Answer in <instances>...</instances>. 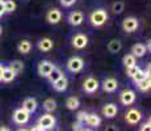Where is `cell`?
I'll use <instances>...</instances> for the list:
<instances>
[{
    "label": "cell",
    "instance_id": "obj_11",
    "mask_svg": "<svg viewBox=\"0 0 151 131\" xmlns=\"http://www.w3.org/2000/svg\"><path fill=\"white\" fill-rule=\"evenodd\" d=\"M84 21V14L83 12H80V11H74V12L70 13L68 16V22L71 24L72 26H79L82 25Z\"/></svg>",
    "mask_w": 151,
    "mask_h": 131
},
{
    "label": "cell",
    "instance_id": "obj_3",
    "mask_svg": "<svg viewBox=\"0 0 151 131\" xmlns=\"http://www.w3.org/2000/svg\"><path fill=\"white\" fill-rule=\"evenodd\" d=\"M84 67V60L80 57H72L67 62V68L71 72H80Z\"/></svg>",
    "mask_w": 151,
    "mask_h": 131
},
{
    "label": "cell",
    "instance_id": "obj_15",
    "mask_svg": "<svg viewBox=\"0 0 151 131\" xmlns=\"http://www.w3.org/2000/svg\"><path fill=\"white\" fill-rule=\"evenodd\" d=\"M22 107H24L25 110H27L28 113H34L37 110V100L33 97H28L24 100V102H22Z\"/></svg>",
    "mask_w": 151,
    "mask_h": 131
},
{
    "label": "cell",
    "instance_id": "obj_33",
    "mask_svg": "<svg viewBox=\"0 0 151 131\" xmlns=\"http://www.w3.org/2000/svg\"><path fill=\"white\" fill-rule=\"evenodd\" d=\"M87 114H88V113H86V112H80L79 114H78V121L79 122H86V118H87Z\"/></svg>",
    "mask_w": 151,
    "mask_h": 131
},
{
    "label": "cell",
    "instance_id": "obj_24",
    "mask_svg": "<svg viewBox=\"0 0 151 131\" xmlns=\"http://www.w3.org/2000/svg\"><path fill=\"white\" fill-rule=\"evenodd\" d=\"M43 109L46 110L47 113H51L57 109V102H55L54 98H46L43 101Z\"/></svg>",
    "mask_w": 151,
    "mask_h": 131
},
{
    "label": "cell",
    "instance_id": "obj_6",
    "mask_svg": "<svg viewBox=\"0 0 151 131\" xmlns=\"http://www.w3.org/2000/svg\"><path fill=\"white\" fill-rule=\"evenodd\" d=\"M122 29L126 33H134L138 29V20L135 17H126L122 21Z\"/></svg>",
    "mask_w": 151,
    "mask_h": 131
},
{
    "label": "cell",
    "instance_id": "obj_16",
    "mask_svg": "<svg viewBox=\"0 0 151 131\" xmlns=\"http://www.w3.org/2000/svg\"><path fill=\"white\" fill-rule=\"evenodd\" d=\"M16 76H17V74L11 68V67H4V68H3V74H1V80L3 81L9 83V81L14 80Z\"/></svg>",
    "mask_w": 151,
    "mask_h": 131
},
{
    "label": "cell",
    "instance_id": "obj_32",
    "mask_svg": "<svg viewBox=\"0 0 151 131\" xmlns=\"http://www.w3.org/2000/svg\"><path fill=\"white\" fill-rule=\"evenodd\" d=\"M139 69V67L137 64H134V66H130V67H126V75L129 77H133L135 74H137V71Z\"/></svg>",
    "mask_w": 151,
    "mask_h": 131
},
{
    "label": "cell",
    "instance_id": "obj_19",
    "mask_svg": "<svg viewBox=\"0 0 151 131\" xmlns=\"http://www.w3.org/2000/svg\"><path fill=\"white\" fill-rule=\"evenodd\" d=\"M84 123H87L88 126L91 127H99L101 123V118L99 117L97 114H95V113H92V114H87V118H86V122Z\"/></svg>",
    "mask_w": 151,
    "mask_h": 131
},
{
    "label": "cell",
    "instance_id": "obj_18",
    "mask_svg": "<svg viewBox=\"0 0 151 131\" xmlns=\"http://www.w3.org/2000/svg\"><path fill=\"white\" fill-rule=\"evenodd\" d=\"M147 52L146 45H142V43H135L134 46L132 47V54L134 55L135 58H142L145 57Z\"/></svg>",
    "mask_w": 151,
    "mask_h": 131
},
{
    "label": "cell",
    "instance_id": "obj_37",
    "mask_svg": "<svg viewBox=\"0 0 151 131\" xmlns=\"http://www.w3.org/2000/svg\"><path fill=\"white\" fill-rule=\"evenodd\" d=\"M5 11H4V4H3V0H0V17L4 16Z\"/></svg>",
    "mask_w": 151,
    "mask_h": 131
},
{
    "label": "cell",
    "instance_id": "obj_30",
    "mask_svg": "<svg viewBox=\"0 0 151 131\" xmlns=\"http://www.w3.org/2000/svg\"><path fill=\"white\" fill-rule=\"evenodd\" d=\"M9 67L13 69L14 72H16V74H20V72L24 69V63H22L21 60H17V59H16V60H13V62L11 63Z\"/></svg>",
    "mask_w": 151,
    "mask_h": 131
},
{
    "label": "cell",
    "instance_id": "obj_10",
    "mask_svg": "<svg viewBox=\"0 0 151 131\" xmlns=\"http://www.w3.org/2000/svg\"><path fill=\"white\" fill-rule=\"evenodd\" d=\"M120 101L124 105H126V106L127 105H132L135 101L134 91H132V89H125V91H122L121 92V94H120Z\"/></svg>",
    "mask_w": 151,
    "mask_h": 131
},
{
    "label": "cell",
    "instance_id": "obj_38",
    "mask_svg": "<svg viewBox=\"0 0 151 131\" xmlns=\"http://www.w3.org/2000/svg\"><path fill=\"white\" fill-rule=\"evenodd\" d=\"M3 68H4V67H3L1 64H0V81H1V74H3Z\"/></svg>",
    "mask_w": 151,
    "mask_h": 131
},
{
    "label": "cell",
    "instance_id": "obj_12",
    "mask_svg": "<svg viewBox=\"0 0 151 131\" xmlns=\"http://www.w3.org/2000/svg\"><path fill=\"white\" fill-rule=\"evenodd\" d=\"M46 20H47L50 24H58V22L62 20V12H60L59 9H57V8H53V9H50L46 14Z\"/></svg>",
    "mask_w": 151,
    "mask_h": 131
},
{
    "label": "cell",
    "instance_id": "obj_40",
    "mask_svg": "<svg viewBox=\"0 0 151 131\" xmlns=\"http://www.w3.org/2000/svg\"><path fill=\"white\" fill-rule=\"evenodd\" d=\"M1 31H3V30H1V26H0V36H1Z\"/></svg>",
    "mask_w": 151,
    "mask_h": 131
},
{
    "label": "cell",
    "instance_id": "obj_22",
    "mask_svg": "<svg viewBox=\"0 0 151 131\" xmlns=\"http://www.w3.org/2000/svg\"><path fill=\"white\" fill-rule=\"evenodd\" d=\"M121 49H122V42H121L120 39H112L108 43V50L112 52V54H117Z\"/></svg>",
    "mask_w": 151,
    "mask_h": 131
},
{
    "label": "cell",
    "instance_id": "obj_29",
    "mask_svg": "<svg viewBox=\"0 0 151 131\" xmlns=\"http://www.w3.org/2000/svg\"><path fill=\"white\" fill-rule=\"evenodd\" d=\"M3 4H4L5 13H12L16 9V3L13 0H5V1H3Z\"/></svg>",
    "mask_w": 151,
    "mask_h": 131
},
{
    "label": "cell",
    "instance_id": "obj_9",
    "mask_svg": "<svg viewBox=\"0 0 151 131\" xmlns=\"http://www.w3.org/2000/svg\"><path fill=\"white\" fill-rule=\"evenodd\" d=\"M99 81L95 77H87L83 83V89L86 91L87 93H95L99 89Z\"/></svg>",
    "mask_w": 151,
    "mask_h": 131
},
{
    "label": "cell",
    "instance_id": "obj_5",
    "mask_svg": "<svg viewBox=\"0 0 151 131\" xmlns=\"http://www.w3.org/2000/svg\"><path fill=\"white\" fill-rule=\"evenodd\" d=\"M54 68H55L54 63H51L50 60H42L38 64V74H40V76H42V77H47Z\"/></svg>",
    "mask_w": 151,
    "mask_h": 131
},
{
    "label": "cell",
    "instance_id": "obj_1",
    "mask_svg": "<svg viewBox=\"0 0 151 131\" xmlns=\"http://www.w3.org/2000/svg\"><path fill=\"white\" fill-rule=\"evenodd\" d=\"M89 21H91V24L93 25L95 28H100V26H103L106 21H108V13H106V11L103 9V8L96 9L91 13Z\"/></svg>",
    "mask_w": 151,
    "mask_h": 131
},
{
    "label": "cell",
    "instance_id": "obj_28",
    "mask_svg": "<svg viewBox=\"0 0 151 131\" xmlns=\"http://www.w3.org/2000/svg\"><path fill=\"white\" fill-rule=\"evenodd\" d=\"M124 9H125V3H124V1H114V3L112 4V11H113V13L120 14V13L124 12Z\"/></svg>",
    "mask_w": 151,
    "mask_h": 131
},
{
    "label": "cell",
    "instance_id": "obj_34",
    "mask_svg": "<svg viewBox=\"0 0 151 131\" xmlns=\"http://www.w3.org/2000/svg\"><path fill=\"white\" fill-rule=\"evenodd\" d=\"M75 1H76V0H60V4H62L63 7H71Z\"/></svg>",
    "mask_w": 151,
    "mask_h": 131
},
{
    "label": "cell",
    "instance_id": "obj_2",
    "mask_svg": "<svg viewBox=\"0 0 151 131\" xmlns=\"http://www.w3.org/2000/svg\"><path fill=\"white\" fill-rule=\"evenodd\" d=\"M29 118H30V113H28L24 107H20V109L14 110V113H13V121L16 122L17 125L28 123Z\"/></svg>",
    "mask_w": 151,
    "mask_h": 131
},
{
    "label": "cell",
    "instance_id": "obj_14",
    "mask_svg": "<svg viewBox=\"0 0 151 131\" xmlns=\"http://www.w3.org/2000/svg\"><path fill=\"white\" fill-rule=\"evenodd\" d=\"M51 84H53V87H54L55 91H58V92H63V91H66V89H67L68 80L62 75V76H60L59 79H57V80L53 81Z\"/></svg>",
    "mask_w": 151,
    "mask_h": 131
},
{
    "label": "cell",
    "instance_id": "obj_13",
    "mask_svg": "<svg viewBox=\"0 0 151 131\" xmlns=\"http://www.w3.org/2000/svg\"><path fill=\"white\" fill-rule=\"evenodd\" d=\"M117 88H118V81L116 80L114 77H108L103 81V89L105 92L112 93V92H114Z\"/></svg>",
    "mask_w": 151,
    "mask_h": 131
},
{
    "label": "cell",
    "instance_id": "obj_23",
    "mask_svg": "<svg viewBox=\"0 0 151 131\" xmlns=\"http://www.w3.org/2000/svg\"><path fill=\"white\" fill-rule=\"evenodd\" d=\"M149 76H150V66L146 68V71H142V69L139 68L138 71H137V74H135L134 76L132 77V79H133V80H134V83L137 84V83H139V81H142V80H143L145 77H149Z\"/></svg>",
    "mask_w": 151,
    "mask_h": 131
},
{
    "label": "cell",
    "instance_id": "obj_7",
    "mask_svg": "<svg viewBox=\"0 0 151 131\" xmlns=\"http://www.w3.org/2000/svg\"><path fill=\"white\" fill-rule=\"evenodd\" d=\"M141 118H142V114L137 109H130V110H127L126 114H125V121L129 125H137L138 122L141 121Z\"/></svg>",
    "mask_w": 151,
    "mask_h": 131
},
{
    "label": "cell",
    "instance_id": "obj_20",
    "mask_svg": "<svg viewBox=\"0 0 151 131\" xmlns=\"http://www.w3.org/2000/svg\"><path fill=\"white\" fill-rule=\"evenodd\" d=\"M117 112H118V109H117V106H116L114 104H106L105 106L103 107V114L105 115L106 118H113V117H116Z\"/></svg>",
    "mask_w": 151,
    "mask_h": 131
},
{
    "label": "cell",
    "instance_id": "obj_31",
    "mask_svg": "<svg viewBox=\"0 0 151 131\" xmlns=\"http://www.w3.org/2000/svg\"><path fill=\"white\" fill-rule=\"evenodd\" d=\"M62 75H63V72L60 71L59 68H57V67H55V68L53 69V71H51V74L47 76V79L51 81V83H53V81H55V80H57V79H59L60 76H62Z\"/></svg>",
    "mask_w": 151,
    "mask_h": 131
},
{
    "label": "cell",
    "instance_id": "obj_26",
    "mask_svg": "<svg viewBox=\"0 0 151 131\" xmlns=\"http://www.w3.org/2000/svg\"><path fill=\"white\" fill-rule=\"evenodd\" d=\"M79 105H80V101L78 97H68L67 101H66V106H67V109H70V110L78 109Z\"/></svg>",
    "mask_w": 151,
    "mask_h": 131
},
{
    "label": "cell",
    "instance_id": "obj_8",
    "mask_svg": "<svg viewBox=\"0 0 151 131\" xmlns=\"http://www.w3.org/2000/svg\"><path fill=\"white\" fill-rule=\"evenodd\" d=\"M87 43H88V38H87V36H84L82 33L72 37V47L76 49V50L84 49L87 46Z\"/></svg>",
    "mask_w": 151,
    "mask_h": 131
},
{
    "label": "cell",
    "instance_id": "obj_27",
    "mask_svg": "<svg viewBox=\"0 0 151 131\" xmlns=\"http://www.w3.org/2000/svg\"><path fill=\"white\" fill-rule=\"evenodd\" d=\"M122 63L125 67H130V66H134L137 64V58L134 57L133 54H126L122 58Z\"/></svg>",
    "mask_w": 151,
    "mask_h": 131
},
{
    "label": "cell",
    "instance_id": "obj_25",
    "mask_svg": "<svg viewBox=\"0 0 151 131\" xmlns=\"http://www.w3.org/2000/svg\"><path fill=\"white\" fill-rule=\"evenodd\" d=\"M137 87H138L139 91H142V92H147V91H150V88H151V80H150V76H149V77H145L142 81L137 83Z\"/></svg>",
    "mask_w": 151,
    "mask_h": 131
},
{
    "label": "cell",
    "instance_id": "obj_39",
    "mask_svg": "<svg viewBox=\"0 0 151 131\" xmlns=\"http://www.w3.org/2000/svg\"><path fill=\"white\" fill-rule=\"evenodd\" d=\"M9 129H8V127H0V131H8Z\"/></svg>",
    "mask_w": 151,
    "mask_h": 131
},
{
    "label": "cell",
    "instance_id": "obj_21",
    "mask_svg": "<svg viewBox=\"0 0 151 131\" xmlns=\"http://www.w3.org/2000/svg\"><path fill=\"white\" fill-rule=\"evenodd\" d=\"M17 50L19 52H21V54H29L32 50V43L28 39H22L19 42V45H17Z\"/></svg>",
    "mask_w": 151,
    "mask_h": 131
},
{
    "label": "cell",
    "instance_id": "obj_36",
    "mask_svg": "<svg viewBox=\"0 0 151 131\" xmlns=\"http://www.w3.org/2000/svg\"><path fill=\"white\" fill-rule=\"evenodd\" d=\"M150 127H151V123H150V121H147L146 123H143V125H142L141 130H142V131H146V130H150Z\"/></svg>",
    "mask_w": 151,
    "mask_h": 131
},
{
    "label": "cell",
    "instance_id": "obj_35",
    "mask_svg": "<svg viewBox=\"0 0 151 131\" xmlns=\"http://www.w3.org/2000/svg\"><path fill=\"white\" fill-rule=\"evenodd\" d=\"M83 125H84L83 122H79V121H78L76 123H74V126H72V129H74V130H84V127H82Z\"/></svg>",
    "mask_w": 151,
    "mask_h": 131
},
{
    "label": "cell",
    "instance_id": "obj_17",
    "mask_svg": "<svg viewBox=\"0 0 151 131\" xmlns=\"http://www.w3.org/2000/svg\"><path fill=\"white\" fill-rule=\"evenodd\" d=\"M37 46H38V49H40L41 51L47 52V51H50L51 49H53L54 42H53V41H51L50 38H42V39H40V41H38Z\"/></svg>",
    "mask_w": 151,
    "mask_h": 131
},
{
    "label": "cell",
    "instance_id": "obj_4",
    "mask_svg": "<svg viewBox=\"0 0 151 131\" xmlns=\"http://www.w3.org/2000/svg\"><path fill=\"white\" fill-rule=\"evenodd\" d=\"M38 125L42 127V130H51V129H54V126H55V118L50 113L43 114L38 119Z\"/></svg>",
    "mask_w": 151,
    "mask_h": 131
}]
</instances>
